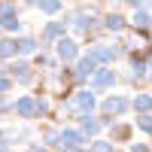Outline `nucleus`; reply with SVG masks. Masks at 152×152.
Masks as SVG:
<instances>
[{
	"instance_id": "c85d7f7f",
	"label": "nucleus",
	"mask_w": 152,
	"mask_h": 152,
	"mask_svg": "<svg viewBox=\"0 0 152 152\" xmlns=\"http://www.w3.org/2000/svg\"><path fill=\"white\" fill-rule=\"evenodd\" d=\"M73 152H85V149H82V146H79V149H73Z\"/></svg>"
},
{
	"instance_id": "423d86ee",
	"label": "nucleus",
	"mask_w": 152,
	"mask_h": 152,
	"mask_svg": "<svg viewBox=\"0 0 152 152\" xmlns=\"http://www.w3.org/2000/svg\"><path fill=\"white\" fill-rule=\"evenodd\" d=\"M64 31H67L64 21H52V24H46V31H43V46H49L52 40H58V37H64Z\"/></svg>"
},
{
	"instance_id": "2eb2a0df",
	"label": "nucleus",
	"mask_w": 152,
	"mask_h": 152,
	"mask_svg": "<svg viewBox=\"0 0 152 152\" xmlns=\"http://www.w3.org/2000/svg\"><path fill=\"white\" fill-rule=\"evenodd\" d=\"M40 12H46V15H55V12L61 9V0H40Z\"/></svg>"
},
{
	"instance_id": "a878e982",
	"label": "nucleus",
	"mask_w": 152,
	"mask_h": 152,
	"mask_svg": "<svg viewBox=\"0 0 152 152\" xmlns=\"http://www.w3.org/2000/svg\"><path fill=\"white\" fill-rule=\"evenodd\" d=\"M131 152H146V146H143V143H134V146H131Z\"/></svg>"
},
{
	"instance_id": "20e7f679",
	"label": "nucleus",
	"mask_w": 152,
	"mask_h": 152,
	"mask_svg": "<svg viewBox=\"0 0 152 152\" xmlns=\"http://www.w3.org/2000/svg\"><path fill=\"white\" fill-rule=\"evenodd\" d=\"M113 82H116V73H113L110 67H97L94 76H91V85H94V88H107V85H113Z\"/></svg>"
},
{
	"instance_id": "39448f33",
	"label": "nucleus",
	"mask_w": 152,
	"mask_h": 152,
	"mask_svg": "<svg viewBox=\"0 0 152 152\" xmlns=\"http://www.w3.org/2000/svg\"><path fill=\"white\" fill-rule=\"evenodd\" d=\"M15 113H18L21 119H34L37 116V100L34 97H18L15 100Z\"/></svg>"
},
{
	"instance_id": "ddd939ff",
	"label": "nucleus",
	"mask_w": 152,
	"mask_h": 152,
	"mask_svg": "<svg viewBox=\"0 0 152 152\" xmlns=\"http://www.w3.org/2000/svg\"><path fill=\"white\" fill-rule=\"evenodd\" d=\"M15 52H21L18 40H3V43H0V58H12Z\"/></svg>"
},
{
	"instance_id": "6e6552de",
	"label": "nucleus",
	"mask_w": 152,
	"mask_h": 152,
	"mask_svg": "<svg viewBox=\"0 0 152 152\" xmlns=\"http://www.w3.org/2000/svg\"><path fill=\"white\" fill-rule=\"evenodd\" d=\"M125 110H128V100H125V97H110V100H104V113H107V116H122Z\"/></svg>"
},
{
	"instance_id": "5701e85b",
	"label": "nucleus",
	"mask_w": 152,
	"mask_h": 152,
	"mask_svg": "<svg viewBox=\"0 0 152 152\" xmlns=\"http://www.w3.org/2000/svg\"><path fill=\"white\" fill-rule=\"evenodd\" d=\"M113 137H119V140L128 137V125H116V128H113Z\"/></svg>"
},
{
	"instance_id": "cd10ccee",
	"label": "nucleus",
	"mask_w": 152,
	"mask_h": 152,
	"mask_svg": "<svg viewBox=\"0 0 152 152\" xmlns=\"http://www.w3.org/2000/svg\"><path fill=\"white\" fill-rule=\"evenodd\" d=\"M24 3H40V0H24Z\"/></svg>"
},
{
	"instance_id": "b1692460",
	"label": "nucleus",
	"mask_w": 152,
	"mask_h": 152,
	"mask_svg": "<svg viewBox=\"0 0 152 152\" xmlns=\"http://www.w3.org/2000/svg\"><path fill=\"white\" fill-rule=\"evenodd\" d=\"M9 85H12V82L6 79V76H0V94H3V91H9Z\"/></svg>"
},
{
	"instance_id": "7ed1b4c3",
	"label": "nucleus",
	"mask_w": 152,
	"mask_h": 152,
	"mask_svg": "<svg viewBox=\"0 0 152 152\" xmlns=\"http://www.w3.org/2000/svg\"><path fill=\"white\" fill-rule=\"evenodd\" d=\"M0 28H3V31H18V28H21V21H18V12L12 9L9 3H3V15H0Z\"/></svg>"
},
{
	"instance_id": "f257e3e1",
	"label": "nucleus",
	"mask_w": 152,
	"mask_h": 152,
	"mask_svg": "<svg viewBox=\"0 0 152 152\" xmlns=\"http://www.w3.org/2000/svg\"><path fill=\"white\" fill-rule=\"evenodd\" d=\"M94 70H97V61L88 55V58H82L79 64H76V70H73V79L76 82H85V79H91L94 76Z\"/></svg>"
},
{
	"instance_id": "2f4dec72",
	"label": "nucleus",
	"mask_w": 152,
	"mask_h": 152,
	"mask_svg": "<svg viewBox=\"0 0 152 152\" xmlns=\"http://www.w3.org/2000/svg\"><path fill=\"white\" fill-rule=\"evenodd\" d=\"M149 79H152V73H149Z\"/></svg>"
},
{
	"instance_id": "1a4fd4ad",
	"label": "nucleus",
	"mask_w": 152,
	"mask_h": 152,
	"mask_svg": "<svg viewBox=\"0 0 152 152\" xmlns=\"http://www.w3.org/2000/svg\"><path fill=\"white\" fill-rule=\"evenodd\" d=\"M76 52H79V49H76L73 40H58V58H61V61H73Z\"/></svg>"
},
{
	"instance_id": "0eeeda50",
	"label": "nucleus",
	"mask_w": 152,
	"mask_h": 152,
	"mask_svg": "<svg viewBox=\"0 0 152 152\" xmlns=\"http://www.w3.org/2000/svg\"><path fill=\"white\" fill-rule=\"evenodd\" d=\"M119 52H122V49H110V46H94V49H88V55H91L94 61H116Z\"/></svg>"
},
{
	"instance_id": "4468645a",
	"label": "nucleus",
	"mask_w": 152,
	"mask_h": 152,
	"mask_svg": "<svg viewBox=\"0 0 152 152\" xmlns=\"http://www.w3.org/2000/svg\"><path fill=\"white\" fill-rule=\"evenodd\" d=\"M79 122H82V131H85V134H97V131H100V122H94L88 113H85V116H79Z\"/></svg>"
},
{
	"instance_id": "f3484780",
	"label": "nucleus",
	"mask_w": 152,
	"mask_h": 152,
	"mask_svg": "<svg viewBox=\"0 0 152 152\" xmlns=\"http://www.w3.org/2000/svg\"><path fill=\"white\" fill-rule=\"evenodd\" d=\"M134 110H140V113L152 110V97H149V94H137V100H134Z\"/></svg>"
},
{
	"instance_id": "4be33fe9",
	"label": "nucleus",
	"mask_w": 152,
	"mask_h": 152,
	"mask_svg": "<svg viewBox=\"0 0 152 152\" xmlns=\"http://www.w3.org/2000/svg\"><path fill=\"white\" fill-rule=\"evenodd\" d=\"M46 113H49V104L43 97H37V116H46Z\"/></svg>"
},
{
	"instance_id": "9d476101",
	"label": "nucleus",
	"mask_w": 152,
	"mask_h": 152,
	"mask_svg": "<svg viewBox=\"0 0 152 152\" xmlns=\"http://www.w3.org/2000/svg\"><path fill=\"white\" fill-rule=\"evenodd\" d=\"M70 107H79V110H88V113H91V110H94V94H91V91H79V94L70 100Z\"/></svg>"
},
{
	"instance_id": "393cba45",
	"label": "nucleus",
	"mask_w": 152,
	"mask_h": 152,
	"mask_svg": "<svg viewBox=\"0 0 152 152\" xmlns=\"http://www.w3.org/2000/svg\"><path fill=\"white\" fill-rule=\"evenodd\" d=\"M128 6H134V9H143V6H146V0H128Z\"/></svg>"
},
{
	"instance_id": "c756f323",
	"label": "nucleus",
	"mask_w": 152,
	"mask_h": 152,
	"mask_svg": "<svg viewBox=\"0 0 152 152\" xmlns=\"http://www.w3.org/2000/svg\"><path fill=\"white\" fill-rule=\"evenodd\" d=\"M149 70H152V55H149Z\"/></svg>"
},
{
	"instance_id": "a211bd4d",
	"label": "nucleus",
	"mask_w": 152,
	"mask_h": 152,
	"mask_svg": "<svg viewBox=\"0 0 152 152\" xmlns=\"http://www.w3.org/2000/svg\"><path fill=\"white\" fill-rule=\"evenodd\" d=\"M9 140H15V131H0V152H9Z\"/></svg>"
},
{
	"instance_id": "f8f14e48",
	"label": "nucleus",
	"mask_w": 152,
	"mask_h": 152,
	"mask_svg": "<svg viewBox=\"0 0 152 152\" xmlns=\"http://www.w3.org/2000/svg\"><path fill=\"white\" fill-rule=\"evenodd\" d=\"M6 70H9L12 76H18L21 82H28V79H31V67L24 64V61H18V64H12V67H6Z\"/></svg>"
},
{
	"instance_id": "dca6fc26",
	"label": "nucleus",
	"mask_w": 152,
	"mask_h": 152,
	"mask_svg": "<svg viewBox=\"0 0 152 152\" xmlns=\"http://www.w3.org/2000/svg\"><path fill=\"white\" fill-rule=\"evenodd\" d=\"M104 24H107V31L119 34V31L125 28V18H122V15H107V21H104Z\"/></svg>"
},
{
	"instance_id": "6ab92c4d",
	"label": "nucleus",
	"mask_w": 152,
	"mask_h": 152,
	"mask_svg": "<svg viewBox=\"0 0 152 152\" xmlns=\"http://www.w3.org/2000/svg\"><path fill=\"white\" fill-rule=\"evenodd\" d=\"M18 49H21V55H31L34 49H37V40H31V37H24V40H18Z\"/></svg>"
},
{
	"instance_id": "bb28decb",
	"label": "nucleus",
	"mask_w": 152,
	"mask_h": 152,
	"mask_svg": "<svg viewBox=\"0 0 152 152\" xmlns=\"http://www.w3.org/2000/svg\"><path fill=\"white\" fill-rule=\"evenodd\" d=\"M28 152H46V149H43V146H31Z\"/></svg>"
},
{
	"instance_id": "412c9836",
	"label": "nucleus",
	"mask_w": 152,
	"mask_h": 152,
	"mask_svg": "<svg viewBox=\"0 0 152 152\" xmlns=\"http://www.w3.org/2000/svg\"><path fill=\"white\" fill-rule=\"evenodd\" d=\"M91 152H113V143L110 140H97V143H91Z\"/></svg>"
},
{
	"instance_id": "7c9ffc66",
	"label": "nucleus",
	"mask_w": 152,
	"mask_h": 152,
	"mask_svg": "<svg viewBox=\"0 0 152 152\" xmlns=\"http://www.w3.org/2000/svg\"><path fill=\"white\" fill-rule=\"evenodd\" d=\"M3 3H9V0H3Z\"/></svg>"
},
{
	"instance_id": "f03ea898",
	"label": "nucleus",
	"mask_w": 152,
	"mask_h": 152,
	"mask_svg": "<svg viewBox=\"0 0 152 152\" xmlns=\"http://www.w3.org/2000/svg\"><path fill=\"white\" fill-rule=\"evenodd\" d=\"M82 143H85V137H82L79 131H61V140H58V146H61V149L73 152V149H79Z\"/></svg>"
},
{
	"instance_id": "aec40b11",
	"label": "nucleus",
	"mask_w": 152,
	"mask_h": 152,
	"mask_svg": "<svg viewBox=\"0 0 152 152\" xmlns=\"http://www.w3.org/2000/svg\"><path fill=\"white\" fill-rule=\"evenodd\" d=\"M137 128H143L146 134H152V116H146V113H140V116H137Z\"/></svg>"
},
{
	"instance_id": "9b49d317",
	"label": "nucleus",
	"mask_w": 152,
	"mask_h": 152,
	"mask_svg": "<svg viewBox=\"0 0 152 152\" xmlns=\"http://www.w3.org/2000/svg\"><path fill=\"white\" fill-rule=\"evenodd\" d=\"M131 24H134V28H140V31H146V28H152V15H149L146 9H137L134 18H131Z\"/></svg>"
}]
</instances>
